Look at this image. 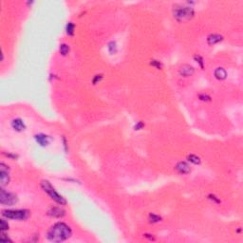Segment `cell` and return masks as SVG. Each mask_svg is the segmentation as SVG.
<instances>
[{"mask_svg":"<svg viewBox=\"0 0 243 243\" xmlns=\"http://www.w3.org/2000/svg\"><path fill=\"white\" fill-rule=\"evenodd\" d=\"M63 142H64V146H65L66 151H68V148H67V142H66V138H65V137H63Z\"/></svg>","mask_w":243,"mask_h":243,"instance_id":"obj_28","label":"cell"},{"mask_svg":"<svg viewBox=\"0 0 243 243\" xmlns=\"http://www.w3.org/2000/svg\"><path fill=\"white\" fill-rule=\"evenodd\" d=\"M150 65L153 66V67L156 68L157 69H162V64L158 60H151V62H150Z\"/></svg>","mask_w":243,"mask_h":243,"instance_id":"obj_19","label":"cell"},{"mask_svg":"<svg viewBox=\"0 0 243 243\" xmlns=\"http://www.w3.org/2000/svg\"><path fill=\"white\" fill-rule=\"evenodd\" d=\"M194 59H195V61L197 62V63L200 66L201 69H204V65H203V58L200 55H195L194 56Z\"/></svg>","mask_w":243,"mask_h":243,"instance_id":"obj_20","label":"cell"},{"mask_svg":"<svg viewBox=\"0 0 243 243\" xmlns=\"http://www.w3.org/2000/svg\"><path fill=\"white\" fill-rule=\"evenodd\" d=\"M194 72H195V69H194L191 65H188V64H183L179 69L180 75V76H183V77L192 76Z\"/></svg>","mask_w":243,"mask_h":243,"instance_id":"obj_7","label":"cell"},{"mask_svg":"<svg viewBox=\"0 0 243 243\" xmlns=\"http://www.w3.org/2000/svg\"><path fill=\"white\" fill-rule=\"evenodd\" d=\"M66 30H67V34L69 36H73L74 30H75V25L72 23V22H69L67 27H66Z\"/></svg>","mask_w":243,"mask_h":243,"instance_id":"obj_15","label":"cell"},{"mask_svg":"<svg viewBox=\"0 0 243 243\" xmlns=\"http://www.w3.org/2000/svg\"><path fill=\"white\" fill-rule=\"evenodd\" d=\"M223 40V36L218 33H212L207 36V43L210 46H214L216 44L221 42Z\"/></svg>","mask_w":243,"mask_h":243,"instance_id":"obj_12","label":"cell"},{"mask_svg":"<svg viewBox=\"0 0 243 243\" xmlns=\"http://www.w3.org/2000/svg\"><path fill=\"white\" fill-rule=\"evenodd\" d=\"M34 139L36 141V143L38 144H40L41 146H47V145L50 144V141H51V138L50 136L43 134V133H39L37 135H35Z\"/></svg>","mask_w":243,"mask_h":243,"instance_id":"obj_9","label":"cell"},{"mask_svg":"<svg viewBox=\"0 0 243 243\" xmlns=\"http://www.w3.org/2000/svg\"><path fill=\"white\" fill-rule=\"evenodd\" d=\"M59 52L63 56L68 55L69 52V47L67 45V44H61L59 47Z\"/></svg>","mask_w":243,"mask_h":243,"instance_id":"obj_16","label":"cell"},{"mask_svg":"<svg viewBox=\"0 0 243 243\" xmlns=\"http://www.w3.org/2000/svg\"><path fill=\"white\" fill-rule=\"evenodd\" d=\"M144 127V123L142 122V121H140V122H138L135 125V126H134V129L137 131V130H141V129H143Z\"/></svg>","mask_w":243,"mask_h":243,"instance_id":"obj_23","label":"cell"},{"mask_svg":"<svg viewBox=\"0 0 243 243\" xmlns=\"http://www.w3.org/2000/svg\"><path fill=\"white\" fill-rule=\"evenodd\" d=\"M12 125V127L14 128V130L18 131V132H21L26 129V125L23 120H21V119L17 118V119H14V120L12 121L11 123Z\"/></svg>","mask_w":243,"mask_h":243,"instance_id":"obj_11","label":"cell"},{"mask_svg":"<svg viewBox=\"0 0 243 243\" xmlns=\"http://www.w3.org/2000/svg\"><path fill=\"white\" fill-rule=\"evenodd\" d=\"M0 223H1V231L2 232H5L7 230H9V223L6 221L4 218H1L0 219Z\"/></svg>","mask_w":243,"mask_h":243,"instance_id":"obj_21","label":"cell"},{"mask_svg":"<svg viewBox=\"0 0 243 243\" xmlns=\"http://www.w3.org/2000/svg\"><path fill=\"white\" fill-rule=\"evenodd\" d=\"M107 48H108V51L110 52L111 54H115L117 52V45H116V42L115 41H111L108 43L107 45Z\"/></svg>","mask_w":243,"mask_h":243,"instance_id":"obj_17","label":"cell"},{"mask_svg":"<svg viewBox=\"0 0 243 243\" xmlns=\"http://www.w3.org/2000/svg\"><path fill=\"white\" fill-rule=\"evenodd\" d=\"M18 201V198L14 193L8 192L5 189L0 191V203L5 206H14Z\"/></svg>","mask_w":243,"mask_h":243,"instance_id":"obj_5","label":"cell"},{"mask_svg":"<svg viewBox=\"0 0 243 243\" xmlns=\"http://www.w3.org/2000/svg\"><path fill=\"white\" fill-rule=\"evenodd\" d=\"M103 79V75L102 74H97L94 76V78L92 79V83H93V85H97L98 83L101 82V80Z\"/></svg>","mask_w":243,"mask_h":243,"instance_id":"obj_22","label":"cell"},{"mask_svg":"<svg viewBox=\"0 0 243 243\" xmlns=\"http://www.w3.org/2000/svg\"><path fill=\"white\" fill-rule=\"evenodd\" d=\"M143 236H144L145 237H147V238H149V239H150V240H154V239H155V238H154L153 237H151L152 235H148V234H145V235H143Z\"/></svg>","mask_w":243,"mask_h":243,"instance_id":"obj_27","label":"cell"},{"mask_svg":"<svg viewBox=\"0 0 243 243\" xmlns=\"http://www.w3.org/2000/svg\"><path fill=\"white\" fill-rule=\"evenodd\" d=\"M30 211L26 209H16V210H4L2 211V216L6 218L15 219V220H25L30 216Z\"/></svg>","mask_w":243,"mask_h":243,"instance_id":"obj_4","label":"cell"},{"mask_svg":"<svg viewBox=\"0 0 243 243\" xmlns=\"http://www.w3.org/2000/svg\"><path fill=\"white\" fill-rule=\"evenodd\" d=\"M41 187L45 191L48 196L50 197L51 200H53L56 203H58L60 205H66L67 204V200H65L63 196H61L60 194L55 190V188L50 184L48 180H42L41 182Z\"/></svg>","mask_w":243,"mask_h":243,"instance_id":"obj_3","label":"cell"},{"mask_svg":"<svg viewBox=\"0 0 243 243\" xmlns=\"http://www.w3.org/2000/svg\"><path fill=\"white\" fill-rule=\"evenodd\" d=\"M9 166L6 165L5 163H0V184L4 187L5 185H8L10 182V173H9Z\"/></svg>","mask_w":243,"mask_h":243,"instance_id":"obj_6","label":"cell"},{"mask_svg":"<svg viewBox=\"0 0 243 243\" xmlns=\"http://www.w3.org/2000/svg\"><path fill=\"white\" fill-rule=\"evenodd\" d=\"M174 17L177 21L184 22L192 19L195 15V11L191 6H176L173 11Z\"/></svg>","mask_w":243,"mask_h":243,"instance_id":"obj_2","label":"cell"},{"mask_svg":"<svg viewBox=\"0 0 243 243\" xmlns=\"http://www.w3.org/2000/svg\"><path fill=\"white\" fill-rule=\"evenodd\" d=\"M0 240H1L2 242H8V241L9 242H12V240L11 239V238L9 237H7L4 233H2L1 237H0Z\"/></svg>","mask_w":243,"mask_h":243,"instance_id":"obj_24","label":"cell"},{"mask_svg":"<svg viewBox=\"0 0 243 243\" xmlns=\"http://www.w3.org/2000/svg\"><path fill=\"white\" fill-rule=\"evenodd\" d=\"M72 231L68 224L57 222L48 229L47 238L51 242H63L71 237Z\"/></svg>","mask_w":243,"mask_h":243,"instance_id":"obj_1","label":"cell"},{"mask_svg":"<svg viewBox=\"0 0 243 243\" xmlns=\"http://www.w3.org/2000/svg\"><path fill=\"white\" fill-rule=\"evenodd\" d=\"M208 198H209V200H214L216 203H218V204H219V203H220V200H219V198H218L215 195H212V194H210V195L208 196Z\"/></svg>","mask_w":243,"mask_h":243,"instance_id":"obj_25","label":"cell"},{"mask_svg":"<svg viewBox=\"0 0 243 243\" xmlns=\"http://www.w3.org/2000/svg\"><path fill=\"white\" fill-rule=\"evenodd\" d=\"M215 77L218 80H225L227 78V71L223 68H218L215 70Z\"/></svg>","mask_w":243,"mask_h":243,"instance_id":"obj_13","label":"cell"},{"mask_svg":"<svg viewBox=\"0 0 243 243\" xmlns=\"http://www.w3.org/2000/svg\"><path fill=\"white\" fill-rule=\"evenodd\" d=\"M149 220H150V222H152V223H157V222H160L161 220H162V216H158L156 214H150L149 215Z\"/></svg>","mask_w":243,"mask_h":243,"instance_id":"obj_18","label":"cell"},{"mask_svg":"<svg viewBox=\"0 0 243 243\" xmlns=\"http://www.w3.org/2000/svg\"><path fill=\"white\" fill-rule=\"evenodd\" d=\"M176 170L179 172L180 174H182V175H186V174H189L190 172H191V167L186 162H180L177 163L176 165Z\"/></svg>","mask_w":243,"mask_h":243,"instance_id":"obj_10","label":"cell"},{"mask_svg":"<svg viewBox=\"0 0 243 243\" xmlns=\"http://www.w3.org/2000/svg\"><path fill=\"white\" fill-rule=\"evenodd\" d=\"M187 160L190 162H192L193 164H196V165L200 164V162H201L200 158L198 157L197 155H194V154H190V155H188L187 156Z\"/></svg>","mask_w":243,"mask_h":243,"instance_id":"obj_14","label":"cell"},{"mask_svg":"<svg viewBox=\"0 0 243 243\" xmlns=\"http://www.w3.org/2000/svg\"><path fill=\"white\" fill-rule=\"evenodd\" d=\"M198 97H200V99L201 101H211V97L207 94H200Z\"/></svg>","mask_w":243,"mask_h":243,"instance_id":"obj_26","label":"cell"},{"mask_svg":"<svg viewBox=\"0 0 243 243\" xmlns=\"http://www.w3.org/2000/svg\"><path fill=\"white\" fill-rule=\"evenodd\" d=\"M48 215L54 218H61L66 215V211L61 207H52L48 211Z\"/></svg>","mask_w":243,"mask_h":243,"instance_id":"obj_8","label":"cell"}]
</instances>
